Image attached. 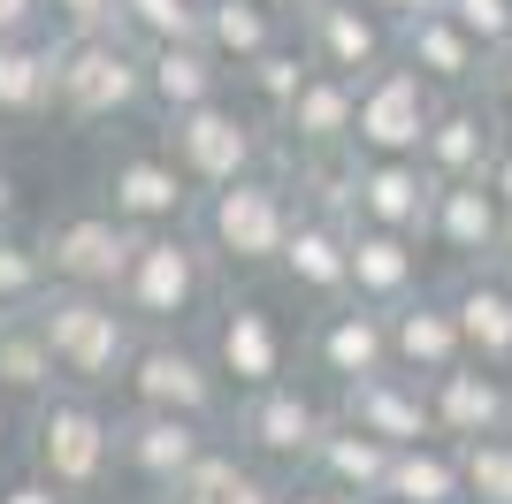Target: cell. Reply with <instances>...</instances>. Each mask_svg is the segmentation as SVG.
<instances>
[{
    "mask_svg": "<svg viewBox=\"0 0 512 504\" xmlns=\"http://www.w3.org/2000/svg\"><path fill=\"white\" fill-rule=\"evenodd\" d=\"M291 230H299V191H291V176H276V168L207 191L199 214H192V237L207 245L214 275H222L230 291H245L253 275H276Z\"/></svg>",
    "mask_w": 512,
    "mask_h": 504,
    "instance_id": "obj_1",
    "label": "cell"
},
{
    "mask_svg": "<svg viewBox=\"0 0 512 504\" xmlns=\"http://www.w3.org/2000/svg\"><path fill=\"white\" fill-rule=\"evenodd\" d=\"M214 298H222V275H214L207 245L192 230L138 237L130 275L115 283V306L130 314L138 336H199V321L214 314Z\"/></svg>",
    "mask_w": 512,
    "mask_h": 504,
    "instance_id": "obj_2",
    "label": "cell"
},
{
    "mask_svg": "<svg viewBox=\"0 0 512 504\" xmlns=\"http://www.w3.org/2000/svg\"><path fill=\"white\" fill-rule=\"evenodd\" d=\"M23 466L46 474L69 504H100L115 482V405L92 390H54L46 405H31Z\"/></svg>",
    "mask_w": 512,
    "mask_h": 504,
    "instance_id": "obj_3",
    "label": "cell"
},
{
    "mask_svg": "<svg viewBox=\"0 0 512 504\" xmlns=\"http://www.w3.org/2000/svg\"><path fill=\"white\" fill-rule=\"evenodd\" d=\"M92 199H100L115 222H130L138 237L192 230V214H199V184L176 168V153L161 146V130H130V138H115V146L100 153Z\"/></svg>",
    "mask_w": 512,
    "mask_h": 504,
    "instance_id": "obj_4",
    "label": "cell"
},
{
    "mask_svg": "<svg viewBox=\"0 0 512 504\" xmlns=\"http://www.w3.org/2000/svg\"><path fill=\"white\" fill-rule=\"evenodd\" d=\"M39 329H46L54 367H62V390H92V398L123 390L130 359L146 344V336L130 329V314L115 298H100V291H54L39 306Z\"/></svg>",
    "mask_w": 512,
    "mask_h": 504,
    "instance_id": "obj_5",
    "label": "cell"
},
{
    "mask_svg": "<svg viewBox=\"0 0 512 504\" xmlns=\"http://www.w3.org/2000/svg\"><path fill=\"white\" fill-rule=\"evenodd\" d=\"M199 344H207L214 375L230 382V398H260V390L291 382V367H299V329L260 291H222L214 314L199 321Z\"/></svg>",
    "mask_w": 512,
    "mask_h": 504,
    "instance_id": "obj_6",
    "label": "cell"
},
{
    "mask_svg": "<svg viewBox=\"0 0 512 504\" xmlns=\"http://www.w3.org/2000/svg\"><path fill=\"white\" fill-rule=\"evenodd\" d=\"M161 146L176 153V168H184V176L199 184V199H207V191H222V184L268 176V168H276V153H283V138H276V123H260L253 107L230 92V100L199 107V115L161 123Z\"/></svg>",
    "mask_w": 512,
    "mask_h": 504,
    "instance_id": "obj_7",
    "label": "cell"
},
{
    "mask_svg": "<svg viewBox=\"0 0 512 504\" xmlns=\"http://www.w3.org/2000/svg\"><path fill=\"white\" fill-rule=\"evenodd\" d=\"M153 107V62L146 46H130L123 31L107 39H62V92H54V115L77 130H107L130 123Z\"/></svg>",
    "mask_w": 512,
    "mask_h": 504,
    "instance_id": "obj_8",
    "label": "cell"
},
{
    "mask_svg": "<svg viewBox=\"0 0 512 504\" xmlns=\"http://www.w3.org/2000/svg\"><path fill=\"white\" fill-rule=\"evenodd\" d=\"M329 420H337V398H321L306 375H291L276 390H260V398L230 405V443L253 466H268L276 482H299L306 466H314L321 436H329Z\"/></svg>",
    "mask_w": 512,
    "mask_h": 504,
    "instance_id": "obj_9",
    "label": "cell"
},
{
    "mask_svg": "<svg viewBox=\"0 0 512 504\" xmlns=\"http://www.w3.org/2000/svg\"><path fill=\"white\" fill-rule=\"evenodd\" d=\"M123 405L138 413H176V420H199V428H222L230 436V382L214 375V359L199 336H146L138 359L123 375Z\"/></svg>",
    "mask_w": 512,
    "mask_h": 504,
    "instance_id": "obj_10",
    "label": "cell"
},
{
    "mask_svg": "<svg viewBox=\"0 0 512 504\" xmlns=\"http://www.w3.org/2000/svg\"><path fill=\"white\" fill-rule=\"evenodd\" d=\"M222 428H199V420L176 413H138V405H115V482L138 489L146 504H169L176 489L199 474Z\"/></svg>",
    "mask_w": 512,
    "mask_h": 504,
    "instance_id": "obj_11",
    "label": "cell"
},
{
    "mask_svg": "<svg viewBox=\"0 0 512 504\" xmlns=\"http://www.w3.org/2000/svg\"><path fill=\"white\" fill-rule=\"evenodd\" d=\"M299 375L321 382L329 398H344V390H360L375 375H398V359H390V314H375L360 298H344L329 314H306L299 321Z\"/></svg>",
    "mask_w": 512,
    "mask_h": 504,
    "instance_id": "obj_12",
    "label": "cell"
},
{
    "mask_svg": "<svg viewBox=\"0 0 512 504\" xmlns=\"http://www.w3.org/2000/svg\"><path fill=\"white\" fill-rule=\"evenodd\" d=\"M39 245H46V268H54V291L115 298V283L130 275V252H138V230L115 222L100 199H77V207L39 222Z\"/></svg>",
    "mask_w": 512,
    "mask_h": 504,
    "instance_id": "obj_13",
    "label": "cell"
},
{
    "mask_svg": "<svg viewBox=\"0 0 512 504\" xmlns=\"http://www.w3.org/2000/svg\"><path fill=\"white\" fill-rule=\"evenodd\" d=\"M436 107H444V92H436L421 69L390 62L383 77L360 92V138H352V153H360V161H421L428 130H436Z\"/></svg>",
    "mask_w": 512,
    "mask_h": 504,
    "instance_id": "obj_14",
    "label": "cell"
},
{
    "mask_svg": "<svg viewBox=\"0 0 512 504\" xmlns=\"http://www.w3.org/2000/svg\"><path fill=\"white\" fill-rule=\"evenodd\" d=\"M299 39H306V54H314V69L360 84V92L398 62V31H390L367 0H321L314 16L299 23Z\"/></svg>",
    "mask_w": 512,
    "mask_h": 504,
    "instance_id": "obj_15",
    "label": "cell"
},
{
    "mask_svg": "<svg viewBox=\"0 0 512 504\" xmlns=\"http://www.w3.org/2000/svg\"><path fill=\"white\" fill-rule=\"evenodd\" d=\"M451 275H482L497 252L512 245V207L497 199L490 184H444L436 191V214H428V237H421Z\"/></svg>",
    "mask_w": 512,
    "mask_h": 504,
    "instance_id": "obj_16",
    "label": "cell"
},
{
    "mask_svg": "<svg viewBox=\"0 0 512 504\" xmlns=\"http://www.w3.org/2000/svg\"><path fill=\"white\" fill-rule=\"evenodd\" d=\"M276 138H283L276 168H291V161H344V153H352V138H360V84H344V77H329V69H314V77H306V92L291 100V115L276 123Z\"/></svg>",
    "mask_w": 512,
    "mask_h": 504,
    "instance_id": "obj_17",
    "label": "cell"
},
{
    "mask_svg": "<svg viewBox=\"0 0 512 504\" xmlns=\"http://www.w3.org/2000/svg\"><path fill=\"white\" fill-rule=\"evenodd\" d=\"M497 146H505V115H497L482 92H467V100L436 107V130H428V146H421V168L436 176V184H490Z\"/></svg>",
    "mask_w": 512,
    "mask_h": 504,
    "instance_id": "obj_18",
    "label": "cell"
},
{
    "mask_svg": "<svg viewBox=\"0 0 512 504\" xmlns=\"http://www.w3.org/2000/svg\"><path fill=\"white\" fill-rule=\"evenodd\" d=\"M276 283L291 291V306H306V314L344 306V298H352V230L299 214V230H291V245H283V260H276Z\"/></svg>",
    "mask_w": 512,
    "mask_h": 504,
    "instance_id": "obj_19",
    "label": "cell"
},
{
    "mask_svg": "<svg viewBox=\"0 0 512 504\" xmlns=\"http://www.w3.org/2000/svg\"><path fill=\"white\" fill-rule=\"evenodd\" d=\"M428 413H436V436L444 443H490V436H512V375L497 367H451V375L428 382Z\"/></svg>",
    "mask_w": 512,
    "mask_h": 504,
    "instance_id": "obj_20",
    "label": "cell"
},
{
    "mask_svg": "<svg viewBox=\"0 0 512 504\" xmlns=\"http://www.w3.org/2000/svg\"><path fill=\"white\" fill-rule=\"evenodd\" d=\"M337 420H352L360 436L390 443V451L444 443V436H436V413H428V382H413V375H375V382H360V390H344Z\"/></svg>",
    "mask_w": 512,
    "mask_h": 504,
    "instance_id": "obj_21",
    "label": "cell"
},
{
    "mask_svg": "<svg viewBox=\"0 0 512 504\" xmlns=\"http://www.w3.org/2000/svg\"><path fill=\"white\" fill-rule=\"evenodd\" d=\"M398 62L421 69L444 100H467V92H482V84H490V54L459 31L444 8H428V16H413L406 31H398Z\"/></svg>",
    "mask_w": 512,
    "mask_h": 504,
    "instance_id": "obj_22",
    "label": "cell"
},
{
    "mask_svg": "<svg viewBox=\"0 0 512 504\" xmlns=\"http://www.w3.org/2000/svg\"><path fill=\"white\" fill-rule=\"evenodd\" d=\"M421 237H398V230H352V298L375 306V314H398L413 298H428V275H421Z\"/></svg>",
    "mask_w": 512,
    "mask_h": 504,
    "instance_id": "obj_23",
    "label": "cell"
},
{
    "mask_svg": "<svg viewBox=\"0 0 512 504\" xmlns=\"http://www.w3.org/2000/svg\"><path fill=\"white\" fill-rule=\"evenodd\" d=\"M62 92V39H0V130H39Z\"/></svg>",
    "mask_w": 512,
    "mask_h": 504,
    "instance_id": "obj_24",
    "label": "cell"
},
{
    "mask_svg": "<svg viewBox=\"0 0 512 504\" xmlns=\"http://www.w3.org/2000/svg\"><path fill=\"white\" fill-rule=\"evenodd\" d=\"M390 359L413 382H436L451 367H467V336H459V314H451L444 291H428V298H413V306L390 314Z\"/></svg>",
    "mask_w": 512,
    "mask_h": 504,
    "instance_id": "obj_25",
    "label": "cell"
},
{
    "mask_svg": "<svg viewBox=\"0 0 512 504\" xmlns=\"http://www.w3.org/2000/svg\"><path fill=\"white\" fill-rule=\"evenodd\" d=\"M436 191L444 184L421 161H360V222L367 230H398V237H428Z\"/></svg>",
    "mask_w": 512,
    "mask_h": 504,
    "instance_id": "obj_26",
    "label": "cell"
},
{
    "mask_svg": "<svg viewBox=\"0 0 512 504\" xmlns=\"http://www.w3.org/2000/svg\"><path fill=\"white\" fill-rule=\"evenodd\" d=\"M444 298H451V314H459V336H467L474 367L512 375V291H505V283H497L490 268H482V275H451Z\"/></svg>",
    "mask_w": 512,
    "mask_h": 504,
    "instance_id": "obj_27",
    "label": "cell"
},
{
    "mask_svg": "<svg viewBox=\"0 0 512 504\" xmlns=\"http://www.w3.org/2000/svg\"><path fill=\"white\" fill-rule=\"evenodd\" d=\"M153 62V115L161 123H176V115H199V107L230 100V69L214 62V46L192 39V46H161V54H146Z\"/></svg>",
    "mask_w": 512,
    "mask_h": 504,
    "instance_id": "obj_28",
    "label": "cell"
},
{
    "mask_svg": "<svg viewBox=\"0 0 512 504\" xmlns=\"http://www.w3.org/2000/svg\"><path fill=\"white\" fill-rule=\"evenodd\" d=\"M390 443H375V436H360L352 420H329V436H321V451H314V474L321 489H337L344 504H367V497H383V482H390Z\"/></svg>",
    "mask_w": 512,
    "mask_h": 504,
    "instance_id": "obj_29",
    "label": "cell"
},
{
    "mask_svg": "<svg viewBox=\"0 0 512 504\" xmlns=\"http://www.w3.org/2000/svg\"><path fill=\"white\" fill-rule=\"evenodd\" d=\"M199 39H207L214 62L237 77V69H253L260 54H276V46L299 39V31H291L283 16H268L260 0H207V31H199Z\"/></svg>",
    "mask_w": 512,
    "mask_h": 504,
    "instance_id": "obj_30",
    "label": "cell"
},
{
    "mask_svg": "<svg viewBox=\"0 0 512 504\" xmlns=\"http://www.w3.org/2000/svg\"><path fill=\"white\" fill-rule=\"evenodd\" d=\"M54 390H62V367L46 352L39 314H0V398H16L23 413H31V405H46Z\"/></svg>",
    "mask_w": 512,
    "mask_h": 504,
    "instance_id": "obj_31",
    "label": "cell"
},
{
    "mask_svg": "<svg viewBox=\"0 0 512 504\" xmlns=\"http://www.w3.org/2000/svg\"><path fill=\"white\" fill-rule=\"evenodd\" d=\"M169 504H283V482L268 474V466H253L230 436H222L207 459H199V474L176 489Z\"/></svg>",
    "mask_w": 512,
    "mask_h": 504,
    "instance_id": "obj_32",
    "label": "cell"
},
{
    "mask_svg": "<svg viewBox=\"0 0 512 504\" xmlns=\"http://www.w3.org/2000/svg\"><path fill=\"white\" fill-rule=\"evenodd\" d=\"M390 504H467V466H459V443H413L390 459Z\"/></svg>",
    "mask_w": 512,
    "mask_h": 504,
    "instance_id": "obj_33",
    "label": "cell"
},
{
    "mask_svg": "<svg viewBox=\"0 0 512 504\" xmlns=\"http://www.w3.org/2000/svg\"><path fill=\"white\" fill-rule=\"evenodd\" d=\"M306 77H314V54H306V39H283L276 54H260L253 69H237V100L253 107L260 123H283V115H291V100L306 92Z\"/></svg>",
    "mask_w": 512,
    "mask_h": 504,
    "instance_id": "obj_34",
    "label": "cell"
},
{
    "mask_svg": "<svg viewBox=\"0 0 512 504\" xmlns=\"http://www.w3.org/2000/svg\"><path fill=\"white\" fill-rule=\"evenodd\" d=\"M115 31H123L130 46H146V54L192 46L199 31H207V0H115Z\"/></svg>",
    "mask_w": 512,
    "mask_h": 504,
    "instance_id": "obj_35",
    "label": "cell"
},
{
    "mask_svg": "<svg viewBox=\"0 0 512 504\" xmlns=\"http://www.w3.org/2000/svg\"><path fill=\"white\" fill-rule=\"evenodd\" d=\"M46 298H54V268L39 230H0V314H39Z\"/></svg>",
    "mask_w": 512,
    "mask_h": 504,
    "instance_id": "obj_36",
    "label": "cell"
},
{
    "mask_svg": "<svg viewBox=\"0 0 512 504\" xmlns=\"http://www.w3.org/2000/svg\"><path fill=\"white\" fill-rule=\"evenodd\" d=\"M459 466H467V504H512V436L467 443Z\"/></svg>",
    "mask_w": 512,
    "mask_h": 504,
    "instance_id": "obj_37",
    "label": "cell"
},
{
    "mask_svg": "<svg viewBox=\"0 0 512 504\" xmlns=\"http://www.w3.org/2000/svg\"><path fill=\"white\" fill-rule=\"evenodd\" d=\"M444 16L459 23V31H467V39L490 54V62L512 46V0H444Z\"/></svg>",
    "mask_w": 512,
    "mask_h": 504,
    "instance_id": "obj_38",
    "label": "cell"
},
{
    "mask_svg": "<svg viewBox=\"0 0 512 504\" xmlns=\"http://www.w3.org/2000/svg\"><path fill=\"white\" fill-rule=\"evenodd\" d=\"M46 31L54 39H107L115 31V0H46Z\"/></svg>",
    "mask_w": 512,
    "mask_h": 504,
    "instance_id": "obj_39",
    "label": "cell"
},
{
    "mask_svg": "<svg viewBox=\"0 0 512 504\" xmlns=\"http://www.w3.org/2000/svg\"><path fill=\"white\" fill-rule=\"evenodd\" d=\"M0 504H69V497L46 482V474H31V466H8V474H0Z\"/></svg>",
    "mask_w": 512,
    "mask_h": 504,
    "instance_id": "obj_40",
    "label": "cell"
},
{
    "mask_svg": "<svg viewBox=\"0 0 512 504\" xmlns=\"http://www.w3.org/2000/svg\"><path fill=\"white\" fill-rule=\"evenodd\" d=\"M46 31V0H0V39H39Z\"/></svg>",
    "mask_w": 512,
    "mask_h": 504,
    "instance_id": "obj_41",
    "label": "cell"
},
{
    "mask_svg": "<svg viewBox=\"0 0 512 504\" xmlns=\"http://www.w3.org/2000/svg\"><path fill=\"white\" fill-rule=\"evenodd\" d=\"M23 436H31V413H23L16 398H0V466L23 451Z\"/></svg>",
    "mask_w": 512,
    "mask_h": 504,
    "instance_id": "obj_42",
    "label": "cell"
},
{
    "mask_svg": "<svg viewBox=\"0 0 512 504\" xmlns=\"http://www.w3.org/2000/svg\"><path fill=\"white\" fill-rule=\"evenodd\" d=\"M482 100H490L497 115H505V130H512V46L490 62V84H482Z\"/></svg>",
    "mask_w": 512,
    "mask_h": 504,
    "instance_id": "obj_43",
    "label": "cell"
},
{
    "mask_svg": "<svg viewBox=\"0 0 512 504\" xmlns=\"http://www.w3.org/2000/svg\"><path fill=\"white\" fill-rule=\"evenodd\" d=\"M367 8H375V16H383L390 31H406L413 16H428V8H444V0H367Z\"/></svg>",
    "mask_w": 512,
    "mask_h": 504,
    "instance_id": "obj_44",
    "label": "cell"
},
{
    "mask_svg": "<svg viewBox=\"0 0 512 504\" xmlns=\"http://www.w3.org/2000/svg\"><path fill=\"white\" fill-rule=\"evenodd\" d=\"M283 504H344L337 489H321L314 474H299V482H283Z\"/></svg>",
    "mask_w": 512,
    "mask_h": 504,
    "instance_id": "obj_45",
    "label": "cell"
},
{
    "mask_svg": "<svg viewBox=\"0 0 512 504\" xmlns=\"http://www.w3.org/2000/svg\"><path fill=\"white\" fill-rule=\"evenodd\" d=\"M490 191L512 207V130H505V146H497V161H490Z\"/></svg>",
    "mask_w": 512,
    "mask_h": 504,
    "instance_id": "obj_46",
    "label": "cell"
},
{
    "mask_svg": "<svg viewBox=\"0 0 512 504\" xmlns=\"http://www.w3.org/2000/svg\"><path fill=\"white\" fill-rule=\"evenodd\" d=\"M260 8H268V16H283L291 31H299V23L314 16V8H321V0H260Z\"/></svg>",
    "mask_w": 512,
    "mask_h": 504,
    "instance_id": "obj_47",
    "label": "cell"
},
{
    "mask_svg": "<svg viewBox=\"0 0 512 504\" xmlns=\"http://www.w3.org/2000/svg\"><path fill=\"white\" fill-rule=\"evenodd\" d=\"M0 230H16V168L0 161Z\"/></svg>",
    "mask_w": 512,
    "mask_h": 504,
    "instance_id": "obj_48",
    "label": "cell"
},
{
    "mask_svg": "<svg viewBox=\"0 0 512 504\" xmlns=\"http://www.w3.org/2000/svg\"><path fill=\"white\" fill-rule=\"evenodd\" d=\"M367 504H390V497H367Z\"/></svg>",
    "mask_w": 512,
    "mask_h": 504,
    "instance_id": "obj_49",
    "label": "cell"
},
{
    "mask_svg": "<svg viewBox=\"0 0 512 504\" xmlns=\"http://www.w3.org/2000/svg\"><path fill=\"white\" fill-rule=\"evenodd\" d=\"M505 252H512V245H505Z\"/></svg>",
    "mask_w": 512,
    "mask_h": 504,
    "instance_id": "obj_50",
    "label": "cell"
}]
</instances>
